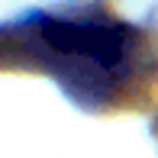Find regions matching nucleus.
I'll return each mask as SVG.
<instances>
[{"label": "nucleus", "instance_id": "1", "mask_svg": "<svg viewBox=\"0 0 158 158\" xmlns=\"http://www.w3.org/2000/svg\"><path fill=\"white\" fill-rule=\"evenodd\" d=\"M35 45L48 55L61 81H71L77 94H90L126 71L135 32L106 16H42L35 23Z\"/></svg>", "mask_w": 158, "mask_h": 158}]
</instances>
